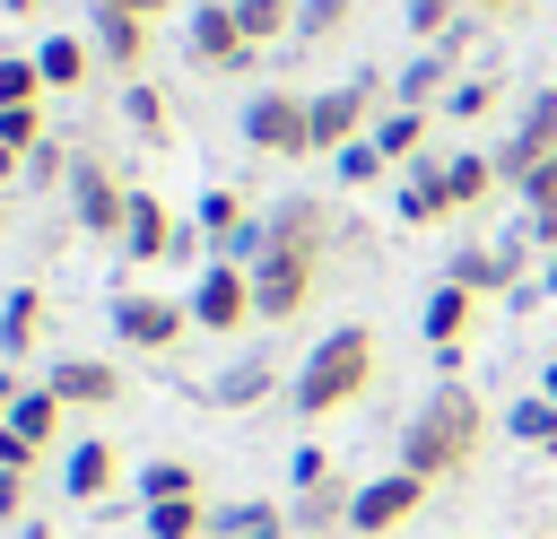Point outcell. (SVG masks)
I'll return each instance as SVG.
<instances>
[{"instance_id": "cell-40", "label": "cell", "mask_w": 557, "mask_h": 539, "mask_svg": "<svg viewBox=\"0 0 557 539\" xmlns=\"http://www.w3.org/2000/svg\"><path fill=\"white\" fill-rule=\"evenodd\" d=\"M70 165H78V156H70L61 139H44V148L26 156V183H70Z\"/></svg>"}, {"instance_id": "cell-19", "label": "cell", "mask_w": 557, "mask_h": 539, "mask_svg": "<svg viewBox=\"0 0 557 539\" xmlns=\"http://www.w3.org/2000/svg\"><path fill=\"white\" fill-rule=\"evenodd\" d=\"M35 70H44V96H78L87 70H96V43L87 35H44L35 43Z\"/></svg>"}, {"instance_id": "cell-22", "label": "cell", "mask_w": 557, "mask_h": 539, "mask_svg": "<svg viewBox=\"0 0 557 539\" xmlns=\"http://www.w3.org/2000/svg\"><path fill=\"white\" fill-rule=\"evenodd\" d=\"M296 522L278 513V504H261V496H244V504H218L209 513V539H287Z\"/></svg>"}, {"instance_id": "cell-20", "label": "cell", "mask_w": 557, "mask_h": 539, "mask_svg": "<svg viewBox=\"0 0 557 539\" xmlns=\"http://www.w3.org/2000/svg\"><path fill=\"white\" fill-rule=\"evenodd\" d=\"M348 504H357V487L348 478H322V487H305L287 504V522H296V539H331V530H348Z\"/></svg>"}, {"instance_id": "cell-41", "label": "cell", "mask_w": 557, "mask_h": 539, "mask_svg": "<svg viewBox=\"0 0 557 539\" xmlns=\"http://www.w3.org/2000/svg\"><path fill=\"white\" fill-rule=\"evenodd\" d=\"M322 478H331V452H322V443H296V461H287V487L305 496V487H322Z\"/></svg>"}, {"instance_id": "cell-46", "label": "cell", "mask_w": 557, "mask_h": 539, "mask_svg": "<svg viewBox=\"0 0 557 539\" xmlns=\"http://www.w3.org/2000/svg\"><path fill=\"white\" fill-rule=\"evenodd\" d=\"M17 174H26V156H17V148H0V191H9Z\"/></svg>"}, {"instance_id": "cell-36", "label": "cell", "mask_w": 557, "mask_h": 539, "mask_svg": "<svg viewBox=\"0 0 557 539\" xmlns=\"http://www.w3.org/2000/svg\"><path fill=\"white\" fill-rule=\"evenodd\" d=\"M9 104H44V70H35V52H0V113Z\"/></svg>"}, {"instance_id": "cell-2", "label": "cell", "mask_w": 557, "mask_h": 539, "mask_svg": "<svg viewBox=\"0 0 557 539\" xmlns=\"http://www.w3.org/2000/svg\"><path fill=\"white\" fill-rule=\"evenodd\" d=\"M366 383H374V330L366 322H339L296 365V417H339L348 400H366Z\"/></svg>"}, {"instance_id": "cell-8", "label": "cell", "mask_w": 557, "mask_h": 539, "mask_svg": "<svg viewBox=\"0 0 557 539\" xmlns=\"http://www.w3.org/2000/svg\"><path fill=\"white\" fill-rule=\"evenodd\" d=\"M374 96H383L374 70L348 78V87H322V96H313V156H339L348 139H366V130H374Z\"/></svg>"}, {"instance_id": "cell-33", "label": "cell", "mask_w": 557, "mask_h": 539, "mask_svg": "<svg viewBox=\"0 0 557 539\" xmlns=\"http://www.w3.org/2000/svg\"><path fill=\"white\" fill-rule=\"evenodd\" d=\"M235 26H244V43L261 52V43H278V35L296 26V0H235Z\"/></svg>"}, {"instance_id": "cell-10", "label": "cell", "mask_w": 557, "mask_h": 539, "mask_svg": "<svg viewBox=\"0 0 557 539\" xmlns=\"http://www.w3.org/2000/svg\"><path fill=\"white\" fill-rule=\"evenodd\" d=\"M183 330H191V304H174V296H148V287H122V296H113V339H122V348H148V356H165Z\"/></svg>"}, {"instance_id": "cell-48", "label": "cell", "mask_w": 557, "mask_h": 539, "mask_svg": "<svg viewBox=\"0 0 557 539\" xmlns=\"http://www.w3.org/2000/svg\"><path fill=\"white\" fill-rule=\"evenodd\" d=\"M0 9H9V17H35V9H44V0H0Z\"/></svg>"}, {"instance_id": "cell-31", "label": "cell", "mask_w": 557, "mask_h": 539, "mask_svg": "<svg viewBox=\"0 0 557 539\" xmlns=\"http://www.w3.org/2000/svg\"><path fill=\"white\" fill-rule=\"evenodd\" d=\"M61 417H70V409L52 400V383H35V391H26L17 409H9V426H17L26 443H52V435H61Z\"/></svg>"}, {"instance_id": "cell-11", "label": "cell", "mask_w": 557, "mask_h": 539, "mask_svg": "<svg viewBox=\"0 0 557 539\" xmlns=\"http://www.w3.org/2000/svg\"><path fill=\"white\" fill-rule=\"evenodd\" d=\"M183 52H191V70H252V43H244V26H235V0H200Z\"/></svg>"}, {"instance_id": "cell-29", "label": "cell", "mask_w": 557, "mask_h": 539, "mask_svg": "<svg viewBox=\"0 0 557 539\" xmlns=\"http://www.w3.org/2000/svg\"><path fill=\"white\" fill-rule=\"evenodd\" d=\"M444 183H453V209H479V200L496 191V156L461 148V156H444Z\"/></svg>"}, {"instance_id": "cell-12", "label": "cell", "mask_w": 557, "mask_h": 539, "mask_svg": "<svg viewBox=\"0 0 557 539\" xmlns=\"http://www.w3.org/2000/svg\"><path fill=\"white\" fill-rule=\"evenodd\" d=\"M122 252H131V261H183V252H191V235L174 226V209H165L157 191H131V217H122Z\"/></svg>"}, {"instance_id": "cell-27", "label": "cell", "mask_w": 557, "mask_h": 539, "mask_svg": "<svg viewBox=\"0 0 557 539\" xmlns=\"http://www.w3.org/2000/svg\"><path fill=\"white\" fill-rule=\"evenodd\" d=\"M139 530H148V539H209V496H183V504H139Z\"/></svg>"}, {"instance_id": "cell-30", "label": "cell", "mask_w": 557, "mask_h": 539, "mask_svg": "<svg viewBox=\"0 0 557 539\" xmlns=\"http://www.w3.org/2000/svg\"><path fill=\"white\" fill-rule=\"evenodd\" d=\"M505 435H513V443H540V452H557V400H548V391L513 400V409H505Z\"/></svg>"}, {"instance_id": "cell-1", "label": "cell", "mask_w": 557, "mask_h": 539, "mask_svg": "<svg viewBox=\"0 0 557 539\" xmlns=\"http://www.w3.org/2000/svg\"><path fill=\"white\" fill-rule=\"evenodd\" d=\"M479 443H487V400L444 374V383L418 400V417L400 426V469H418V478L435 487V478H461V469L479 461Z\"/></svg>"}, {"instance_id": "cell-49", "label": "cell", "mask_w": 557, "mask_h": 539, "mask_svg": "<svg viewBox=\"0 0 557 539\" xmlns=\"http://www.w3.org/2000/svg\"><path fill=\"white\" fill-rule=\"evenodd\" d=\"M540 287H548V304H557V252H548V270H540Z\"/></svg>"}, {"instance_id": "cell-38", "label": "cell", "mask_w": 557, "mask_h": 539, "mask_svg": "<svg viewBox=\"0 0 557 539\" xmlns=\"http://www.w3.org/2000/svg\"><path fill=\"white\" fill-rule=\"evenodd\" d=\"M52 130H44V104H9L0 113V148H17V156H35Z\"/></svg>"}, {"instance_id": "cell-24", "label": "cell", "mask_w": 557, "mask_h": 539, "mask_svg": "<svg viewBox=\"0 0 557 539\" xmlns=\"http://www.w3.org/2000/svg\"><path fill=\"white\" fill-rule=\"evenodd\" d=\"M270 383H278V365H270V356L252 348V356H235V365H226V374L209 383V409H252V400H261Z\"/></svg>"}, {"instance_id": "cell-44", "label": "cell", "mask_w": 557, "mask_h": 539, "mask_svg": "<svg viewBox=\"0 0 557 539\" xmlns=\"http://www.w3.org/2000/svg\"><path fill=\"white\" fill-rule=\"evenodd\" d=\"M17 400H26V383H17V374H9V365H0V417H9V409H17Z\"/></svg>"}, {"instance_id": "cell-14", "label": "cell", "mask_w": 557, "mask_h": 539, "mask_svg": "<svg viewBox=\"0 0 557 539\" xmlns=\"http://www.w3.org/2000/svg\"><path fill=\"white\" fill-rule=\"evenodd\" d=\"M261 235H270L278 252H331V200L296 191V200H278V209L261 217Z\"/></svg>"}, {"instance_id": "cell-39", "label": "cell", "mask_w": 557, "mask_h": 539, "mask_svg": "<svg viewBox=\"0 0 557 539\" xmlns=\"http://www.w3.org/2000/svg\"><path fill=\"white\" fill-rule=\"evenodd\" d=\"M383 174H392V156H383L374 139H348V148H339V183H348V191H357V183H383Z\"/></svg>"}, {"instance_id": "cell-32", "label": "cell", "mask_w": 557, "mask_h": 539, "mask_svg": "<svg viewBox=\"0 0 557 539\" xmlns=\"http://www.w3.org/2000/svg\"><path fill=\"white\" fill-rule=\"evenodd\" d=\"M183 496H200V469L191 461H148L139 469V504H183Z\"/></svg>"}, {"instance_id": "cell-43", "label": "cell", "mask_w": 557, "mask_h": 539, "mask_svg": "<svg viewBox=\"0 0 557 539\" xmlns=\"http://www.w3.org/2000/svg\"><path fill=\"white\" fill-rule=\"evenodd\" d=\"M0 522H26V478L0 469Z\"/></svg>"}, {"instance_id": "cell-34", "label": "cell", "mask_w": 557, "mask_h": 539, "mask_svg": "<svg viewBox=\"0 0 557 539\" xmlns=\"http://www.w3.org/2000/svg\"><path fill=\"white\" fill-rule=\"evenodd\" d=\"M487 104H496V70H461V78H453V96H444V113H453V122H487Z\"/></svg>"}, {"instance_id": "cell-35", "label": "cell", "mask_w": 557, "mask_h": 539, "mask_svg": "<svg viewBox=\"0 0 557 539\" xmlns=\"http://www.w3.org/2000/svg\"><path fill=\"white\" fill-rule=\"evenodd\" d=\"M357 17V0H296V43H331Z\"/></svg>"}, {"instance_id": "cell-17", "label": "cell", "mask_w": 557, "mask_h": 539, "mask_svg": "<svg viewBox=\"0 0 557 539\" xmlns=\"http://www.w3.org/2000/svg\"><path fill=\"white\" fill-rule=\"evenodd\" d=\"M113 478H122V452H113L104 435L70 443V461H61V487H70V504H104V496H113Z\"/></svg>"}, {"instance_id": "cell-47", "label": "cell", "mask_w": 557, "mask_h": 539, "mask_svg": "<svg viewBox=\"0 0 557 539\" xmlns=\"http://www.w3.org/2000/svg\"><path fill=\"white\" fill-rule=\"evenodd\" d=\"M470 9H479V17H513L522 0H470Z\"/></svg>"}, {"instance_id": "cell-37", "label": "cell", "mask_w": 557, "mask_h": 539, "mask_svg": "<svg viewBox=\"0 0 557 539\" xmlns=\"http://www.w3.org/2000/svg\"><path fill=\"white\" fill-rule=\"evenodd\" d=\"M461 17H470V0H409V35L418 43H444Z\"/></svg>"}, {"instance_id": "cell-4", "label": "cell", "mask_w": 557, "mask_h": 539, "mask_svg": "<svg viewBox=\"0 0 557 539\" xmlns=\"http://www.w3.org/2000/svg\"><path fill=\"white\" fill-rule=\"evenodd\" d=\"M313 287H322V252H261L252 261V322H296L305 304H313Z\"/></svg>"}, {"instance_id": "cell-23", "label": "cell", "mask_w": 557, "mask_h": 539, "mask_svg": "<svg viewBox=\"0 0 557 539\" xmlns=\"http://www.w3.org/2000/svg\"><path fill=\"white\" fill-rule=\"evenodd\" d=\"M513 191H522V209H531V217H522V235H531L540 252H557V156H548V165H531Z\"/></svg>"}, {"instance_id": "cell-16", "label": "cell", "mask_w": 557, "mask_h": 539, "mask_svg": "<svg viewBox=\"0 0 557 539\" xmlns=\"http://www.w3.org/2000/svg\"><path fill=\"white\" fill-rule=\"evenodd\" d=\"M96 61L104 70H122V78H139L148 70V17H131V9H96Z\"/></svg>"}, {"instance_id": "cell-6", "label": "cell", "mask_w": 557, "mask_h": 539, "mask_svg": "<svg viewBox=\"0 0 557 539\" xmlns=\"http://www.w3.org/2000/svg\"><path fill=\"white\" fill-rule=\"evenodd\" d=\"M487 156H496V183H522L531 165H548V156H557V87H531L522 113H513V130H505Z\"/></svg>"}, {"instance_id": "cell-21", "label": "cell", "mask_w": 557, "mask_h": 539, "mask_svg": "<svg viewBox=\"0 0 557 539\" xmlns=\"http://www.w3.org/2000/svg\"><path fill=\"white\" fill-rule=\"evenodd\" d=\"M35 339H44V287H9L0 296V365L26 356Z\"/></svg>"}, {"instance_id": "cell-25", "label": "cell", "mask_w": 557, "mask_h": 539, "mask_svg": "<svg viewBox=\"0 0 557 539\" xmlns=\"http://www.w3.org/2000/svg\"><path fill=\"white\" fill-rule=\"evenodd\" d=\"M392 165H418V148H426V113H409V104H392V113H374V130H366Z\"/></svg>"}, {"instance_id": "cell-28", "label": "cell", "mask_w": 557, "mask_h": 539, "mask_svg": "<svg viewBox=\"0 0 557 539\" xmlns=\"http://www.w3.org/2000/svg\"><path fill=\"white\" fill-rule=\"evenodd\" d=\"M122 122H131L148 148H165V130H174V113H165V96H157L148 78H122Z\"/></svg>"}, {"instance_id": "cell-13", "label": "cell", "mask_w": 557, "mask_h": 539, "mask_svg": "<svg viewBox=\"0 0 557 539\" xmlns=\"http://www.w3.org/2000/svg\"><path fill=\"white\" fill-rule=\"evenodd\" d=\"M44 383H52L61 409H113V400H122V365H113V356H61Z\"/></svg>"}, {"instance_id": "cell-7", "label": "cell", "mask_w": 557, "mask_h": 539, "mask_svg": "<svg viewBox=\"0 0 557 539\" xmlns=\"http://www.w3.org/2000/svg\"><path fill=\"white\" fill-rule=\"evenodd\" d=\"M418 504H426V478L392 461L383 478H357V504H348V530H357V539H392V530H400V522H409Z\"/></svg>"}, {"instance_id": "cell-9", "label": "cell", "mask_w": 557, "mask_h": 539, "mask_svg": "<svg viewBox=\"0 0 557 539\" xmlns=\"http://www.w3.org/2000/svg\"><path fill=\"white\" fill-rule=\"evenodd\" d=\"M183 304H191V322H200L209 339H226V330L252 322V270H244V261H209V270L191 278Z\"/></svg>"}, {"instance_id": "cell-26", "label": "cell", "mask_w": 557, "mask_h": 539, "mask_svg": "<svg viewBox=\"0 0 557 539\" xmlns=\"http://www.w3.org/2000/svg\"><path fill=\"white\" fill-rule=\"evenodd\" d=\"M191 217H200V235H209V243H218V252H226V243H235V235H244V226H252V209H244V191H226V183H209V191H200V209H191Z\"/></svg>"}, {"instance_id": "cell-18", "label": "cell", "mask_w": 557, "mask_h": 539, "mask_svg": "<svg viewBox=\"0 0 557 539\" xmlns=\"http://www.w3.org/2000/svg\"><path fill=\"white\" fill-rule=\"evenodd\" d=\"M392 209H400V226H435V217H453V183H444V165H400V191H392Z\"/></svg>"}, {"instance_id": "cell-3", "label": "cell", "mask_w": 557, "mask_h": 539, "mask_svg": "<svg viewBox=\"0 0 557 539\" xmlns=\"http://www.w3.org/2000/svg\"><path fill=\"white\" fill-rule=\"evenodd\" d=\"M244 148L252 156H313V96H287V87L244 96Z\"/></svg>"}, {"instance_id": "cell-5", "label": "cell", "mask_w": 557, "mask_h": 539, "mask_svg": "<svg viewBox=\"0 0 557 539\" xmlns=\"http://www.w3.org/2000/svg\"><path fill=\"white\" fill-rule=\"evenodd\" d=\"M61 191H70V226H78V235H113V243H122V217H131V183H122L104 156H78Z\"/></svg>"}, {"instance_id": "cell-42", "label": "cell", "mask_w": 557, "mask_h": 539, "mask_svg": "<svg viewBox=\"0 0 557 539\" xmlns=\"http://www.w3.org/2000/svg\"><path fill=\"white\" fill-rule=\"evenodd\" d=\"M35 461H44V443H26V435H17L9 417H0V469H17V478H26Z\"/></svg>"}, {"instance_id": "cell-50", "label": "cell", "mask_w": 557, "mask_h": 539, "mask_svg": "<svg viewBox=\"0 0 557 539\" xmlns=\"http://www.w3.org/2000/svg\"><path fill=\"white\" fill-rule=\"evenodd\" d=\"M540 391H548V400H557V356H548V365H540Z\"/></svg>"}, {"instance_id": "cell-15", "label": "cell", "mask_w": 557, "mask_h": 539, "mask_svg": "<svg viewBox=\"0 0 557 539\" xmlns=\"http://www.w3.org/2000/svg\"><path fill=\"white\" fill-rule=\"evenodd\" d=\"M470 322H479V296H470V287H453V278H444V287H435V296L418 304V330H426V348H435L444 365L461 356V339H470Z\"/></svg>"}, {"instance_id": "cell-45", "label": "cell", "mask_w": 557, "mask_h": 539, "mask_svg": "<svg viewBox=\"0 0 557 539\" xmlns=\"http://www.w3.org/2000/svg\"><path fill=\"white\" fill-rule=\"evenodd\" d=\"M96 9H131V17H148V26H157V9H165V0H96Z\"/></svg>"}]
</instances>
